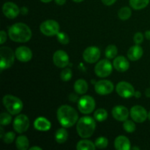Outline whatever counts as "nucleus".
<instances>
[{
	"label": "nucleus",
	"mask_w": 150,
	"mask_h": 150,
	"mask_svg": "<svg viewBox=\"0 0 150 150\" xmlns=\"http://www.w3.org/2000/svg\"><path fill=\"white\" fill-rule=\"evenodd\" d=\"M112 65L108 59H102L97 63L95 67V73L98 77L105 78L112 73Z\"/></svg>",
	"instance_id": "obj_8"
},
{
	"label": "nucleus",
	"mask_w": 150,
	"mask_h": 150,
	"mask_svg": "<svg viewBox=\"0 0 150 150\" xmlns=\"http://www.w3.org/2000/svg\"><path fill=\"white\" fill-rule=\"evenodd\" d=\"M101 1H102V2L105 5L110 6V5H112V4H114V3L117 1V0H101Z\"/></svg>",
	"instance_id": "obj_38"
},
{
	"label": "nucleus",
	"mask_w": 150,
	"mask_h": 150,
	"mask_svg": "<svg viewBox=\"0 0 150 150\" xmlns=\"http://www.w3.org/2000/svg\"><path fill=\"white\" fill-rule=\"evenodd\" d=\"M117 53H118V49L117 47L114 45H108L105 48V57L109 59L115 58L117 55Z\"/></svg>",
	"instance_id": "obj_27"
},
{
	"label": "nucleus",
	"mask_w": 150,
	"mask_h": 150,
	"mask_svg": "<svg viewBox=\"0 0 150 150\" xmlns=\"http://www.w3.org/2000/svg\"><path fill=\"white\" fill-rule=\"evenodd\" d=\"M130 117L135 122L142 123L148 118V113L146 109L141 105H135L132 107L130 111Z\"/></svg>",
	"instance_id": "obj_12"
},
{
	"label": "nucleus",
	"mask_w": 150,
	"mask_h": 150,
	"mask_svg": "<svg viewBox=\"0 0 150 150\" xmlns=\"http://www.w3.org/2000/svg\"><path fill=\"white\" fill-rule=\"evenodd\" d=\"M100 57V51L98 47L89 46L84 50L83 53V58L89 64L97 62Z\"/></svg>",
	"instance_id": "obj_11"
},
{
	"label": "nucleus",
	"mask_w": 150,
	"mask_h": 150,
	"mask_svg": "<svg viewBox=\"0 0 150 150\" xmlns=\"http://www.w3.org/2000/svg\"><path fill=\"white\" fill-rule=\"evenodd\" d=\"M30 150H34V149H38V150H42V148L39 147V146H32V147L29 148Z\"/></svg>",
	"instance_id": "obj_44"
},
{
	"label": "nucleus",
	"mask_w": 150,
	"mask_h": 150,
	"mask_svg": "<svg viewBox=\"0 0 150 150\" xmlns=\"http://www.w3.org/2000/svg\"><path fill=\"white\" fill-rule=\"evenodd\" d=\"M16 54L13 53V50L9 47L3 46L0 48V68L1 70L8 69L14 63Z\"/></svg>",
	"instance_id": "obj_5"
},
{
	"label": "nucleus",
	"mask_w": 150,
	"mask_h": 150,
	"mask_svg": "<svg viewBox=\"0 0 150 150\" xmlns=\"http://www.w3.org/2000/svg\"><path fill=\"white\" fill-rule=\"evenodd\" d=\"M34 127L40 131H48L51 129V124L45 117H38L34 122Z\"/></svg>",
	"instance_id": "obj_20"
},
{
	"label": "nucleus",
	"mask_w": 150,
	"mask_h": 150,
	"mask_svg": "<svg viewBox=\"0 0 150 150\" xmlns=\"http://www.w3.org/2000/svg\"><path fill=\"white\" fill-rule=\"evenodd\" d=\"M145 37H146V38L147 40H150V30L146 31V32H145Z\"/></svg>",
	"instance_id": "obj_42"
},
{
	"label": "nucleus",
	"mask_w": 150,
	"mask_h": 150,
	"mask_svg": "<svg viewBox=\"0 0 150 150\" xmlns=\"http://www.w3.org/2000/svg\"><path fill=\"white\" fill-rule=\"evenodd\" d=\"M114 146L117 150H128L130 149V142L126 136H120L114 141Z\"/></svg>",
	"instance_id": "obj_21"
},
{
	"label": "nucleus",
	"mask_w": 150,
	"mask_h": 150,
	"mask_svg": "<svg viewBox=\"0 0 150 150\" xmlns=\"http://www.w3.org/2000/svg\"><path fill=\"white\" fill-rule=\"evenodd\" d=\"M57 40L62 45H67L70 42V39H69L68 35L64 32H59L57 35Z\"/></svg>",
	"instance_id": "obj_33"
},
{
	"label": "nucleus",
	"mask_w": 150,
	"mask_h": 150,
	"mask_svg": "<svg viewBox=\"0 0 150 150\" xmlns=\"http://www.w3.org/2000/svg\"><path fill=\"white\" fill-rule=\"evenodd\" d=\"M15 54L16 59L22 62H27L32 57V51L30 48L26 46H20L16 48Z\"/></svg>",
	"instance_id": "obj_16"
},
{
	"label": "nucleus",
	"mask_w": 150,
	"mask_h": 150,
	"mask_svg": "<svg viewBox=\"0 0 150 150\" xmlns=\"http://www.w3.org/2000/svg\"><path fill=\"white\" fill-rule=\"evenodd\" d=\"M113 66L119 72L127 71L130 67V63L128 60L122 56L117 57L113 62Z\"/></svg>",
	"instance_id": "obj_18"
},
{
	"label": "nucleus",
	"mask_w": 150,
	"mask_h": 150,
	"mask_svg": "<svg viewBox=\"0 0 150 150\" xmlns=\"http://www.w3.org/2000/svg\"><path fill=\"white\" fill-rule=\"evenodd\" d=\"M68 139V133L66 130L65 127H62L58 129L55 133V139L57 143L63 144Z\"/></svg>",
	"instance_id": "obj_23"
},
{
	"label": "nucleus",
	"mask_w": 150,
	"mask_h": 150,
	"mask_svg": "<svg viewBox=\"0 0 150 150\" xmlns=\"http://www.w3.org/2000/svg\"><path fill=\"white\" fill-rule=\"evenodd\" d=\"M7 40V35L4 31H1L0 32V43L3 44Z\"/></svg>",
	"instance_id": "obj_37"
},
{
	"label": "nucleus",
	"mask_w": 150,
	"mask_h": 150,
	"mask_svg": "<svg viewBox=\"0 0 150 150\" xmlns=\"http://www.w3.org/2000/svg\"><path fill=\"white\" fill-rule=\"evenodd\" d=\"M2 12L6 17L10 19H13L18 16L20 13V9L15 3L7 1L3 5Z\"/></svg>",
	"instance_id": "obj_15"
},
{
	"label": "nucleus",
	"mask_w": 150,
	"mask_h": 150,
	"mask_svg": "<svg viewBox=\"0 0 150 150\" xmlns=\"http://www.w3.org/2000/svg\"><path fill=\"white\" fill-rule=\"evenodd\" d=\"M132 15V11L130 8L127 7H122L118 12V16L121 20L125 21L130 18Z\"/></svg>",
	"instance_id": "obj_29"
},
{
	"label": "nucleus",
	"mask_w": 150,
	"mask_h": 150,
	"mask_svg": "<svg viewBox=\"0 0 150 150\" xmlns=\"http://www.w3.org/2000/svg\"><path fill=\"white\" fill-rule=\"evenodd\" d=\"M74 90L79 95H83L88 90V83L84 79H79L74 83Z\"/></svg>",
	"instance_id": "obj_22"
},
{
	"label": "nucleus",
	"mask_w": 150,
	"mask_h": 150,
	"mask_svg": "<svg viewBox=\"0 0 150 150\" xmlns=\"http://www.w3.org/2000/svg\"><path fill=\"white\" fill-rule=\"evenodd\" d=\"M15 138H16V134L13 132H7V133H4V136H3L2 139L4 141V143L7 144H10L12 142L14 141Z\"/></svg>",
	"instance_id": "obj_35"
},
{
	"label": "nucleus",
	"mask_w": 150,
	"mask_h": 150,
	"mask_svg": "<svg viewBox=\"0 0 150 150\" xmlns=\"http://www.w3.org/2000/svg\"><path fill=\"white\" fill-rule=\"evenodd\" d=\"M8 35L14 42H26L32 38V31L25 23H16L9 28Z\"/></svg>",
	"instance_id": "obj_2"
},
{
	"label": "nucleus",
	"mask_w": 150,
	"mask_h": 150,
	"mask_svg": "<svg viewBox=\"0 0 150 150\" xmlns=\"http://www.w3.org/2000/svg\"><path fill=\"white\" fill-rule=\"evenodd\" d=\"M132 149H137V150H139L140 149H139V147H136V146H134V147L132 148Z\"/></svg>",
	"instance_id": "obj_47"
},
{
	"label": "nucleus",
	"mask_w": 150,
	"mask_h": 150,
	"mask_svg": "<svg viewBox=\"0 0 150 150\" xmlns=\"http://www.w3.org/2000/svg\"><path fill=\"white\" fill-rule=\"evenodd\" d=\"M60 76H61V79L63 81H68L72 79V76H73L72 70L70 68H64L61 72Z\"/></svg>",
	"instance_id": "obj_34"
},
{
	"label": "nucleus",
	"mask_w": 150,
	"mask_h": 150,
	"mask_svg": "<svg viewBox=\"0 0 150 150\" xmlns=\"http://www.w3.org/2000/svg\"><path fill=\"white\" fill-rule=\"evenodd\" d=\"M95 146H96L98 149H105V148L107 147L108 144V139H106L105 137H101L98 138L96 139L95 142Z\"/></svg>",
	"instance_id": "obj_30"
},
{
	"label": "nucleus",
	"mask_w": 150,
	"mask_h": 150,
	"mask_svg": "<svg viewBox=\"0 0 150 150\" xmlns=\"http://www.w3.org/2000/svg\"><path fill=\"white\" fill-rule=\"evenodd\" d=\"M28 12L29 11H28L27 7H23L20 9V13L21 14L23 15V16H25V15L27 14Z\"/></svg>",
	"instance_id": "obj_39"
},
{
	"label": "nucleus",
	"mask_w": 150,
	"mask_h": 150,
	"mask_svg": "<svg viewBox=\"0 0 150 150\" xmlns=\"http://www.w3.org/2000/svg\"><path fill=\"white\" fill-rule=\"evenodd\" d=\"M40 30L44 35L54 36L59 32V24L54 20L45 21L40 26Z\"/></svg>",
	"instance_id": "obj_7"
},
{
	"label": "nucleus",
	"mask_w": 150,
	"mask_h": 150,
	"mask_svg": "<svg viewBox=\"0 0 150 150\" xmlns=\"http://www.w3.org/2000/svg\"><path fill=\"white\" fill-rule=\"evenodd\" d=\"M29 142L25 136H20L16 139V146L19 150H26L29 148Z\"/></svg>",
	"instance_id": "obj_24"
},
{
	"label": "nucleus",
	"mask_w": 150,
	"mask_h": 150,
	"mask_svg": "<svg viewBox=\"0 0 150 150\" xmlns=\"http://www.w3.org/2000/svg\"><path fill=\"white\" fill-rule=\"evenodd\" d=\"M95 144L89 140H81L76 146L78 150H95Z\"/></svg>",
	"instance_id": "obj_25"
},
{
	"label": "nucleus",
	"mask_w": 150,
	"mask_h": 150,
	"mask_svg": "<svg viewBox=\"0 0 150 150\" xmlns=\"http://www.w3.org/2000/svg\"><path fill=\"white\" fill-rule=\"evenodd\" d=\"M29 127V120L27 116L19 114L13 121V128L18 133H23L28 130Z\"/></svg>",
	"instance_id": "obj_10"
},
{
	"label": "nucleus",
	"mask_w": 150,
	"mask_h": 150,
	"mask_svg": "<svg viewBox=\"0 0 150 150\" xmlns=\"http://www.w3.org/2000/svg\"><path fill=\"white\" fill-rule=\"evenodd\" d=\"M150 0H130V5L134 10H139L145 8L149 4Z\"/></svg>",
	"instance_id": "obj_26"
},
{
	"label": "nucleus",
	"mask_w": 150,
	"mask_h": 150,
	"mask_svg": "<svg viewBox=\"0 0 150 150\" xmlns=\"http://www.w3.org/2000/svg\"><path fill=\"white\" fill-rule=\"evenodd\" d=\"M12 121L11 114L10 113H1L0 115V124L1 125H7L10 124Z\"/></svg>",
	"instance_id": "obj_32"
},
{
	"label": "nucleus",
	"mask_w": 150,
	"mask_h": 150,
	"mask_svg": "<svg viewBox=\"0 0 150 150\" xmlns=\"http://www.w3.org/2000/svg\"><path fill=\"white\" fill-rule=\"evenodd\" d=\"M144 41V35H142V32H137L136 35H134V42H136L137 45L142 43Z\"/></svg>",
	"instance_id": "obj_36"
},
{
	"label": "nucleus",
	"mask_w": 150,
	"mask_h": 150,
	"mask_svg": "<svg viewBox=\"0 0 150 150\" xmlns=\"http://www.w3.org/2000/svg\"><path fill=\"white\" fill-rule=\"evenodd\" d=\"M143 48L139 45H133L129 48L127 51V57L131 61H137L143 56Z\"/></svg>",
	"instance_id": "obj_19"
},
{
	"label": "nucleus",
	"mask_w": 150,
	"mask_h": 150,
	"mask_svg": "<svg viewBox=\"0 0 150 150\" xmlns=\"http://www.w3.org/2000/svg\"><path fill=\"white\" fill-rule=\"evenodd\" d=\"M123 128L126 132L131 133L136 130V125L131 120H125L123 123Z\"/></svg>",
	"instance_id": "obj_31"
},
{
	"label": "nucleus",
	"mask_w": 150,
	"mask_h": 150,
	"mask_svg": "<svg viewBox=\"0 0 150 150\" xmlns=\"http://www.w3.org/2000/svg\"><path fill=\"white\" fill-rule=\"evenodd\" d=\"M96 123L91 117H83L77 122L76 130L79 136L83 139L89 138L95 130Z\"/></svg>",
	"instance_id": "obj_3"
},
{
	"label": "nucleus",
	"mask_w": 150,
	"mask_h": 150,
	"mask_svg": "<svg viewBox=\"0 0 150 150\" xmlns=\"http://www.w3.org/2000/svg\"><path fill=\"white\" fill-rule=\"evenodd\" d=\"M116 91L120 97L123 98H130L134 96L135 89L130 83L121 81L117 83Z\"/></svg>",
	"instance_id": "obj_9"
},
{
	"label": "nucleus",
	"mask_w": 150,
	"mask_h": 150,
	"mask_svg": "<svg viewBox=\"0 0 150 150\" xmlns=\"http://www.w3.org/2000/svg\"><path fill=\"white\" fill-rule=\"evenodd\" d=\"M112 115L117 121L125 122L128 118L129 111L123 105H117L112 109Z\"/></svg>",
	"instance_id": "obj_17"
},
{
	"label": "nucleus",
	"mask_w": 150,
	"mask_h": 150,
	"mask_svg": "<svg viewBox=\"0 0 150 150\" xmlns=\"http://www.w3.org/2000/svg\"><path fill=\"white\" fill-rule=\"evenodd\" d=\"M94 117L98 122H103L108 117V112L104 108H100L94 113Z\"/></svg>",
	"instance_id": "obj_28"
},
{
	"label": "nucleus",
	"mask_w": 150,
	"mask_h": 150,
	"mask_svg": "<svg viewBox=\"0 0 150 150\" xmlns=\"http://www.w3.org/2000/svg\"><path fill=\"white\" fill-rule=\"evenodd\" d=\"M40 1L43 3H48L52 1V0H40Z\"/></svg>",
	"instance_id": "obj_45"
},
{
	"label": "nucleus",
	"mask_w": 150,
	"mask_h": 150,
	"mask_svg": "<svg viewBox=\"0 0 150 150\" xmlns=\"http://www.w3.org/2000/svg\"><path fill=\"white\" fill-rule=\"evenodd\" d=\"M73 1H75V2H81L83 0H73Z\"/></svg>",
	"instance_id": "obj_46"
},
{
	"label": "nucleus",
	"mask_w": 150,
	"mask_h": 150,
	"mask_svg": "<svg viewBox=\"0 0 150 150\" xmlns=\"http://www.w3.org/2000/svg\"><path fill=\"white\" fill-rule=\"evenodd\" d=\"M55 2L58 5H63L66 2V0H55Z\"/></svg>",
	"instance_id": "obj_40"
},
{
	"label": "nucleus",
	"mask_w": 150,
	"mask_h": 150,
	"mask_svg": "<svg viewBox=\"0 0 150 150\" xmlns=\"http://www.w3.org/2000/svg\"><path fill=\"white\" fill-rule=\"evenodd\" d=\"M148 119L150 120V111L149 113H148Z\"/></svg>",
	"instance_id": "obj_48"
},
{
	"label": "nucleus",
	"mask_w": 150,
	"mask_h": 150,
	"mask_svg": "<svg viewBox=\"0 0 150 150\" xmlns=\"http://www.w3.org/2000/svg\"><path fill=\"white\" fill-rule=\"evenodd\" d=\"M3 105L7 111L12 115H16L19 114L23 109V103L16 96L11 95H4L2 99Z\"/></svg>",
	"instance_id": "obj_4"
},
{
	"label": "nucleus",
	"mask_w": 150,
	"mask_h": 150,
	"mask_svg": "<svg viewBox=\"0 0 150 150\" xmlns=\"http://www.w3.org/2000/svg\"><path fill=\"white\" fill-rule=\"evenodd\" d=\"M145 95L147 98H150V88H147L145 91Z\"/></svg>",
	"instance_id": "obj_43"
},
{
	"label": "nucleus",
	"mask_w": 150,
	"mask_h": 150,
	"mask_svg": "<svg viewBox=\"0 0 150 150\" xmlns=\"http://www.w3.org/2000/svg\"><path fill=\"white\" fill-rule=\"evenodd\" d=\"M53 61L57 67L64 68L69 64V57L65 51L58 50L53 56Z\"/></svg>",
	"instance_id": "obj_14"
},
{
	"label": "nucleus",
	"mask_w": 150,
	"mask_h": 150,
	"mask_svg": "<svg viewBox=\"0 0 150 150\" xmlns=\"http://www.w3.org/2000/svg\"><path fill=\"white\" fill-rule=\"evenodd\" d=\"M57 115L59 122L65 128L73 127L79 119V115L76 109L67 105L60 106L57 110Z\"/></svg>",
	"instance_id": "obj_1"
},
{
	"label": "nucleus",
	"mask_w": 150,
	"mask_h": 150,
	"mask_svg": "<svg viewBox=\"0 0 150 150\" xmlns=\"http://www.w3.org/2000/svg\"><path fill=\"white\" fill-rule=\"evenodd\" d=\"M78 108L82 114H91L95 108V100L89 95H84L79 100Z\"/></svg>",
	"instance_id": "obj_6"
},
{
	"label": "nucleus",
	"mask_w": 150,
	"mask_h": 150,
	"mask_svg": "<svg viewBox=\"0 0 150 150\" xmlns=\"http://www.w3.org/2000/svg\"><path fill=\"white\" fill-rule=\"evenodd\" d=\"M114 84L110 81L100 80L95 83V92L101 95H105L111 94L114 90Z\"/></svg>",
	"instance_id": "obj_13"
},
{
	"label": "nucleus",
	"mask_w": 150,
	"mask_h": 150,
	"mask_svg": "<svg viewBox=\"0 0 150 150\" xmlns=\"http://www.w3.org/2000/svg\"><path fill=\"white\" fill-rule=\"evenodd\" d=\"M134 96L136 97V98H141V96H142V93H141L139 91H136V92H135Z\"/></svg>",
	"instance_id": "obj_41"
}]
</instances>
